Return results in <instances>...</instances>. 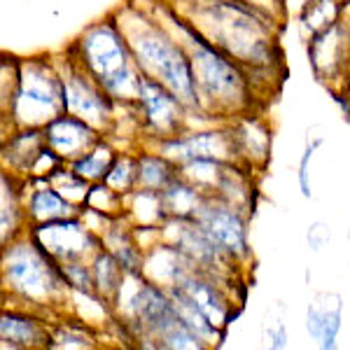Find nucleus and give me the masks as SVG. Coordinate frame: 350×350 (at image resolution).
<instances>
[{"label": "nucleus", "instance_id": "obj_23", "mask_svg": "<svg viewBox=\"0 0 350 350\" xmlns=\"http://www.w3.org/2000/svg\"><path fill=\"white\" fill-rule=\"evenodd\" d=\"M92 271H94L96 295L112 306L117 295H120L122 285H124L126 271H124V267L120 264V259L112 255V252L105 250V247H100V250L92 257Z\"/></svg>", "mask_w": 350, "mask_h": 350}, {"label": "nucleus", "instance_id": "obj_15", "mask_svg": "<svg viewBox=\"0 0 350 350\" xmlns=\"http://www.w3.org/2000/svg\"><path fill=\"white\" fill-rule=\"evenodd\" d=\"M3 348H49L52 320L28 308H5L0 318Z\"/></svg>", "mask_w": 350, "mask_h": 350}, {"label": "nucleus", "instance_id": "obj_11", "mask_svg": "<svg viewBox=\"0 0 350 350\" xmlns=\"http://www.w3.org/2000/svg\"><path fill=\"white\" fill-rule=\"evenodd\" d=\"M247 213H243L241 208L231 206L219 196L211 194L206 203L201 206V211L196 213V222L211 234V239L227 252L229 257H234L236 262L243 264L250 259V234H247Z\"/></svg>", "mask_w": 350, "mask_h": 350}, {"label": "nucleus", "instance_id": "obj_29", "mask_svg": "<svg viewBox=\"0 0 350 350\" xmlns=\"http://www.w3.org/2000/svg\"><path fill=\"white\" fill-rule=\"evenodd\" d=\"M262 338L267 348L283 350L290 348V325H287V308L280 301L271 304L262 323Z\"/></svg>", "mask_w": 350, "mask_h": 350}, {"label": "nucleus", "instance_id": "obj_1", "mask_svg": "<svg viewBox=\"0 0 350 350\" xmlns=\"http://www.w3.org/2000/svg\"><path fill=\"white\" fill-rule=\"evenodd\" d=\"M148 12L154 14L187 52L203 115L229 124L252 110V89L245 68L236 64L211 40H206L166 0H152Z\"/></svg>", "mask_w": 350, "mask_h": 350}, {"label": "nucleus", "instance_id": "obj_10", "mask_svg": "<svg viewBox=\"0 0 350 350\" xmlns=\"http://www.w3.org/2000/svg\"><path fill=\"white\" fill-rule=\"evenodd\" d=\"M308 59L315 77L336 96H343L350 72V21L343 14L329 28L308 38Z\"/></svg>", "mask_w": 350, "mask_h": 350}, {"label": "nucleus", "instance_id": "obj_32", "mask_svg": "<svg viewBox=\"0 0 350 350\" xmlns=\"http://www.w3.org/2000/svg\"><path fill=\"white\" fill-rule=\"evenodd\" d=\"M84 208L108 217H124L126 215V196L108 187L105 183H94L87 194V201H84Z\"/></svg>", "mask_w": 350, "mask_h": 350}, {"label": "nucleus", "instance_id": "obj_26", "mask_svg": "<svg viewBox=\"0 0 350 350\" xmlns=\"http://www.w3.org/2000/svg\"><path fill=\"white\" fill-rule=\"evenodd\" d=\"M96 346H98V334L82 318L52 320L49 348H96Z\"/></svg>", "mask_w": 350, "mask_h": 350}, {"label": "nucleus", "instance_id": "obj_14", "mask_svg": "<svg viewBox=\"0 0 350 350\" xmlns=\"http://www.w3.org/2000/svg\"><path fill=\"white\" fill-rule=\"evenodd\" d=\"M44 138H47V145L61 159L66 163H72L75 159H80L82 154H87L105 135L98 129H94L92 124L80 120V117H72L64 112V115L56 117L54 122H49L44 126Z\"/></svg>", "mask_w": 350, "mask_h": 350}, {"label": "nucleus", "instance_id": "obj_33", "mask_svg": "<svg viewBox=\"0 0 350 350\" xmlns=\"http://www.w3.org/2000/svg\"><path fill=\"white\" fill-rule=\"evenodd\" d=\"M61 269H64V275H66L68 285L72 287V292L96 295L92 259H68V262H61Z\"/></svg>", "mask_w": 350, "mask_h": 350}, {"label": "nucleus", "instance_id": "obj_2", "mask_svg": "<svg viewBox=\"0 0 350 350\" xmlns=\"http://www.w3.org/2000/svg\"><path fill=\"white\" fill-rule=\"evenodd\" d=\"M112 16L126 38L140 72L171 89L187 105L191 115L206 117L199 105L189 56L183 44L175 40L173 33L154 14L138 5H126Z\"/></svg>", "mask_w": 350, "mask_h": 350}, {"label": "nucleus", "instance_id": "obj_7", "mask_svg": "<svg viewBox=\"0 0 350 350\" xmlns=\"http://www.w3.org/2000/svg\"><path fill=\"white\" fill-rule=\"evenodd\" d=\"M161 241L178 247L191 262V267H196L203 273L215 275L219 280L234 275V267L239 264L211 239V234L196 219L168 217L161 224Z\"/></svg>", "mask_w": 350, "mask_h": 350}, {"label": "nucleus", "instance_id": "obj_18", "mask_svg": "<svg viewBox=\"0 0 350 350\" xmlns=\"http://www.w3.org/2000/svg\"><path fill=\"white\" fill-rule=\"evenodd\" d=\"M24 183L26 178L3 168V175H0V241L3 245L28 231Z\"/></svg>", "mask_w": 350, "mask_h": 350}, {"label": "nucleus", "instance_id": "obj_12", "mask_svg": "<svg viewBox=\"0 0 350 350\" xmlns=\"http://www.w3.org/2000/svg\"><path fill=\"white\" fill-rule=\"evenodd\" d=\"M28 231L59 264L68 259H92L103 247V243L84 222L82 215L36 224V227H28Z\"/></svg>", "mask_w": 350, "mask_h": 350}, {"label": "nucleus", "instance_id": "obj_22", "mask_svg": "<svg viewBox=\"0 0 350 350\" xmlns=\"http://www.w3.org/2000/svg\"><path fill=\"white\" fill-rule=\"evenodd\" d=\"M126 217L133 227H161L168 219L161 191L133 189L126 194Z\"/></svg>", "mask_w": 350, "mask_h": 350}, {"label": "nucleus", "instance_id": "obj_27", "mask_svg": "<svg viewBox=\"0 0 350 350\" xmlns=\"http://www.w3.org/2000/svg\"><path fill=\"white\" fill-rule=\"evenodd\" d=\"M343 3L341 0H308L301 8V28L308 38L318 36L320 31L329 28L341 19Z\"/></svg>", "mask_w": 350, "mask_h": 350}, {"label": "nucleus", "instance_id": "obj_6", "mask_svg": "<svg viewBox=\"0 0 350 350\" xmlns=\"http://www.w3.org/2000/svg\"><path fill=\"white\" fill-rule=\"evenodd\" d=\"M59 68L66 87V112L92 124L108 138L115 129L120 105L110 98V94L89 75L87 68L70 52H66L64 59L59 61Z\"/></svg>", "mask_w": 350, "mask_h": 350}, {"label": "nucleus", "instance_id": "obj_28", "mask_svg": "<svg viewBox=\"0 0 350 350\" xmlns=\"http://www.w3.org/2000/svg\"><path fill=\"white\" fill-rule=\"evenodd\" d=\"M47 183L52 185L61 196H66L70 203L82 206V208H84V201H87L89 189H92V183L80 178V175L70 168V163H61V166L47 178Z\"/></svg>", "mask_w": 350, "mask_h": 350}, {"label": "nucleus", "instance_id": "obj_30", "mask_svg": "<svg viewBox=\"0 0 350 350\" xmlns=\"http://www.w3.org/2000/svg\"><path fill=\"white\" fill-rule=\"evenodd\" d=\"M103 183L124 196L131 194L138 187V154H133V152H120Z\"/></svg>", "mask_w": 350, "mask_h": 350}, {"label": "nucleus", "instance_id": "obj_19", "mask_svg": "<svg viewBox=\"0 0 350 350\" xmlns=\"http://www.w3.org/2000/svg\"><path fill=\"white\" fill-rule=\"evenodd\" d=\"M44 148H47L44 129H14L10 135H5L3 168L21 175V178H31Z\"/></svg>", "mask_w": 350, "mask_h": 350}, {"label": "nucleus", "instance_id": "obj_4", "mask_svg": "<svg viewBox=\"0 0 350 350\" xmlns=\"http://www.w3.org/2000/svg\"><path fill=\"white\" fill-rule=\"evenodd\" d=\"M68 52L87 68L89 75L110 94L117 105H135L143 72L115 16L110 14L108 19L89 26L68 47Z\"/></svg>", "mask_w": 350, "mask_h": 350}, {"label": "nucleus", "instance_id": "obj_24", "mask_svg": "<svg viewBox=\"0 0 350 350\" xmlns=\"http://www.w3.org/2000/svg\"><path fill=\"white\" fill-rule=\"evenodd\" d=\"M175 178H178V166L171 159L154 150L138 152V187L135 189L163 191Z\"/></svg>", "mask_w": 350, "mask_h": 350}, {"label": "nucleus", "instance_id": "obj_31", "mask_svg": "<svg viewBox=\"0 0 350 350\" xmlns=\"http://www.w3.org/2000/svg\"><path fill=\"white\" fill-rule=\"evenodd\" d=\"M325 140H327V135L320 126L308 129L306 140H304L301 157H299V163H297V185H299V191H301L304 199H310V196H313V187H310V163H313L318 150L325 145Z\"/></svg>", "mask_w": 350, "mask_h": 350}, {"label": "nucleus", "instance_id": "obj_34", "mask_svg": "<svg viewBox=\"0 0 350 350\" xmlns=\"http://www.w3.org/2000/svg\"><path fill=\"white\" fill-rule=\"evenodd\" d=\"M332 243V227L327 222H313L306 231V245L310 252H323Z\"/></svg>", "mask_w": 350, "mask_h": 350}, {"label": "nucleus", "instance_id": "obj_35", "mask_svg": "<svg viewBox=\"0 0 350 350\" xmlns=\"http://www.w3.org/2000/svg\"><path fill=\"white\" fill-rule=\"evenodd\" d=\"M243 3H247V5H252V8H257V10H262L264 14H269V16H278L280 12H283V3L285 0H243Z\"/></svg>", "mask_w": 350, "mask_h": 350}, {"label": "nucleus", "instance_id": "obj_37", "mask_svg": "<svg viewBox=\"0 0 350 350\" xmlns=\"http://www.w3.org/2000/svg\"><path fill=\"white\" fill-rule=\"evenodd\" d=\"M341 3H348V0H341Z\"/></svg>", "mask_w": 350, "mask_h": 350}, {"label": "nucleus", "instance_id": "obj_13", "mask_svg": "<svg viewBox=\"0 0 350 350\" xmlns=\"http://www.w3.org/2000/svg\"><path fill=\"white\" fill-rule=\"evenodd\" d=\"M171 287H178L219 332L227 329L231 318L236 315L234 297L224 290V280L211 273H203L196 267H189Z\"/></svg>", "mask_w": 350, "mask_h": 350}, {"label": "nucleus", "instance_id": "obj_9", "mask_svg": "<svg viewBox=\"0 0 350 350\" xmlns=\"http://www.w3.org/2000/svg\"><path fill=\"white\" fill-rule=\"evenodd\" d=\"M145 150L159 152L166 159H171L175 166H183L187 161L199 159L241 163L239 148H236V140L229 124H224L219 129H206V131H185L166 140H150V148Z\"/></svg>", "mask_w": 350, "mask_h": 350}, {"label": "nucleus", "instance_id": "obj_16", "mask_svg": "<svg viewBox=\"0 0 350 350\" xmlns=\"http://www.w3.org/2000/svg\"><path fill=\"white\" fill-rule=\"evenodd\" d=\"M24 203H26L28 227L54 222V219L80 217L84 211L82 206H75V203H70L66 196H61L59 191L47 183V178H26Z\"/></svg>", "mask_w": 350, "mask_h": 350}, {"label": "nucleus", "instance_id": "obj_25", "mask_svg": "<svg viewBox=\"0 0 350 350\" xmlns=\"http://www.w3.org/2000/svg\"><path fill=\"white\" fill-rule=\"evenodd\" d=\"M117 154H120V152H117V148L112 145V140L103 138V140H98L87 154H82L80 159L72 161L70 168L80 175V178L87 180V183H92V185L103 183L105 175L110 173L112 163L117 159Z\"/></svg>", "mask_w": 350, "mask_h": 350}, {"label": "nucleus", "instance_id": "obj_21", "mask_svg": "<svg viewBox=\"0 0 350 350\" xmlns=\"http://www.w3.org/2000/svg\"><path fill=\"white\" fill-rule=\"evenodd\" d=\"M161 196H163V206H166L168 217L194 219L196 213L201 211V206L206 203V199L211 194H206V191L199 189L196 185H191L189 180L178 175V178L161 191Z\"/></svg>", "mask_w": 350, "mask_h": 350}, {"label": "nucleus", "instance_id": "obj_17", "mask_svg": "<svg viewBox=\"0 0 350 350\" xmlns=\"http://www.w3.org/2000/svg\"><path fill=\"white\" fill-rule=\"evenodd\" d=\"M306 332L323 350L338 346L343 329V299L338 292H318L306 308Z\"/></svg>", "mask_w": 350, "mask_h": 350}, {"label": "nucleus", "instance_id": "obj_36", "mask_svg": "<svg viewBox=\"0 0 350 350\" xmlns=\"http://www.w3.org/2000/svg\"><path fill=\"white\" fill-rule=\"evenodd\" d=\"M343 96H346L348 105H350V72H348V80H346V89H343Z\"/></svg>", "mask_w": 350, "mask_h": 350}, {"label": "nucleus", "instance_id": "obj_20", "mask_svg": "<svg viewBox=\"0 0 350 350\" xmlns=\"http://www.w3.org/2000/svg\"><path fill=\"white\" fill-rule=\"evenodd\" d=\"M231 133H234L236 148H239V159L247 171L252 168H262L269 161L271 154V131L267 124L257 117L241 115L229 122Z\"/></svg>", "mask_w": 350, "mask_h": 350}, {"label": "nucleus", "instance_id": "obj_8", "mask_svg": "<svg viewBox=\"0 0 350 350\" xmlns=\"http://www.w3.org/2000/svg\"><path fill=\"white\" fill-rule=\"evenodd\" d=\"M143 135L148 140H166L187 131L189 108L161 82H154L143 75L138 100H135Z\"/></svg>", "mask_w": 350, "mask_h": 350}, {"label": "nucleus", "instance_id": "obj_3", "mask_svg": "<svg viewBox=\"0 0 350 350\" xmlns=\"http://www.w3.org/2000/svg\"><path fill=\"white\" fill-rule=\"evenodd\" d=\"M3 285L10 299L19 301L14 308L54 315L72 304V287L61 264L33 239L31 231L3 245Z\"/></svg>", "mask_w": 350, "mask_h": 350}, {"label": "nucleus", "instance_id": "obj_5", "mask_svg": "<svg viewBox=\"0 0 350 350\" xmlns=\"http://www.w3.org/2000/svg\"><path fill=\"white\" fill-rule=\"evenodd\" d=\"M66 112V87L59 61L31 56L19 61V82L10 105L3 110L5 124L14 129H44Z\"/></svg>", "mask_w": 350, "mask_h": 350}]
</instances>
